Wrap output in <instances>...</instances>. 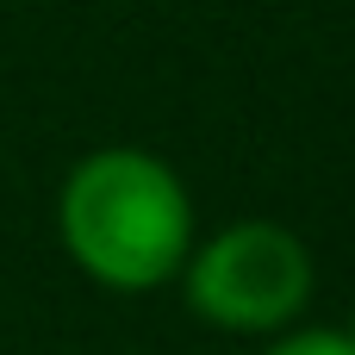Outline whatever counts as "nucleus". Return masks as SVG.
<instances>
[{
    "mask_svg": "<svg viewBox=\"0 0 355 355\" xmlns=\"http://www.w3.org/2000/svg\"><path fill=\"white\" fill-rule=\"evenodd\" d=\"M268 355H355L343 343V331H293L287 343H275Z\"/></svg>",
    "mask_w": 355,
    "mask_h": 355,
    "instance_id": "obj_3",
    "label": "nucleus"
},
{
    "mask_svg": "<svg viewBox=\"0 0 355 355\" xmlns=\"http://www.w3.org/2000/svg\"><path fill=\"white\" fill-rule=\"evenodd\" d=\"M187 306L218 331H281L312 300V250L268 218H243L187 250Z\"/></svg>",
    "mask_w": 355,
    "mask_h": 355,
    "instance_id": "obj_2",
    "label": "nucleus"
},
{
    "mask_svg": "<svg viewBox=\"0 0 355 355\" xmlns=\"http://www.w3.org/2000/svg\"><path fill=\"white\" fill-rule=\"evenodd\" d=\"M343 343H349V349H355V312H349V324H343Z\"/></svg>",
    "mask_w": 355,
    "mask_h": 355,
    "instance_id": "obj_4",
    "label": "nucleus"
},
{
    "mask_svg": "<svg viewBox=\"0 0 355 355\" xmlns=\"http://www.w3.org/2000/svg\"><path fill=\"white\" fill-rule=\"evenodd\" d=\"M62 250L112 293H150L181 275L193 250V206L181 175L150 150H94L69 168L56 200Z\"/></svg>",
    "mask_w": 355,
    "mask_h": 355,
    "instance_id": "obj_1",
    "label": "nucleus"
}]
</instances>
